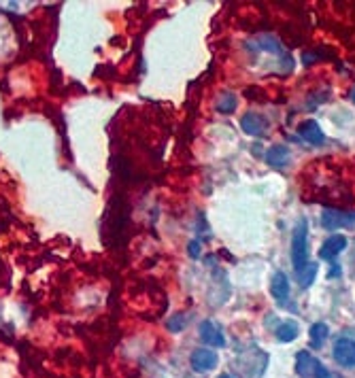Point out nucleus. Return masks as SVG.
Wrapping results in <instances>:
<instances>
[{
  "label": "nucleus",
  "mask_w": 355,
  "mask_h": 378,
  "mask_svg": "<svg viewBox=\"0 0 355 378\" xmlns=\"http://www.w3.org/2000/svg\"><path fill=\"white\" fill-rule=\"evenodd\" d=\"M292 264L300 272L308 266V226L306 221H298L292 234Z\"/></svg>",
  "instance_id": "nucleus-1"
},
{
  "label": "nucleus",
  "mask_w": 355,
  "mask_h": 378,
  "mask_svg": "<svg viewBox=\"0 0 355 378\" xmlns=\"http://www.w3.org/2000/svg\"><path fill=\"white\" fill-rule=\"evenodd\" d=\"M296 372L302 378H334V374L322 361H317L306 351H300L296 355Z\"/></svg>",
  "instance_id": "nucleus-2"
},
{
  "label": "nucleus",
  "mask_w": 355,
  "mask_h": 378,
  "mask_svg": "<svg viewBox=\"0 0 355 378\" xmlns=\"http://www.w3.org/2000/svg\"><path fill=\"white\" fill-rule=\"evenodd\" d=\"M322 223L326 230H340L355 226V211H338V208H326L322 213Z\"/></svg>",
  "instance_id": "nucleus-3"
},
{
  "label": "nucleus",
  "mask_w": 355,
  "mask_h": 378,
  "mask_svg": "<svg viewBox=\"0 0 355 378\" xmlns=\"http://www.w3.org/2000/svg\"><path fill=\"white\" fill-rule=\"evenodd\" d=\"M217 353L211 351V349H198V351H194L191 357H189V363L196 372H200V374H207L211 370L217 368Z\"/></svg>",
  "instance_id": "nucleus-4"
},
{
  "label": "nucleus",
  "mask_w": 355,
  "mask_h": 378,
  "mask_svg": "<svg viewBox=\"0 0 355 378\" xmlns=\"http://www.w3.org/2000/svg\"><path fill=\"white\" fill-rule=\"evenodd\" d=\"M336 363L345 365V368H353L355 365V340L351 338H338L334 342V351H332Z\"/></svg>",
  "instance_id": "nucleus-5"
},
{
  "label": "nucleus",
  "mask_w": 355,
  "mask_h": 378,
  "mask_svg": "<svg viewBox=\"0 0 355 378\" xmlns=\"http://www.w3.org/2000/svg\"><path fill=\"white\" fill-rule=\"evenodd\" d=\"M200 338L207 347H223L226 345V336L215 321H203L200 323Z\"/></svg>",
  "instance_id": "nucleus-6"
},
{
  "label": "nucleus",
  "mask_w": 355,
  "mask_h": 378,
  "mask_svg": "<svg viewBox=\"0 0 355 378\" xmlns=\"http://www.w3.org/2000/svg\"><path fill=\"white\" fill-rule=\"evenodd\" d=\"M345 249H347V238H345L342 234H334V236H330V238L324 242V246L320 249V258H322L324 262H332L336 255L342 253Z\"/></svg>",
  "instance_id": "nucleus-7"
},
{
  "label": "nucleus",
  "mask_w": 355,
  "mask_h": 378,
  "mask_svg": "<svg viewBox=\"0 0 355 378\" xmlns=\"http://www.w3.org/2000/svg\"><path fill=\"white\" fill-rule=\"evenodd\" d=\"M300 136H302L306 143H310V145H324V143H326L324 130L320 128V123L313 121V119H308V121H304V123L300 125Z\"/></svg>",
  "instance_id": "nucleus-8"
},
{
  "label": "nucleus",
  "mask_w": 355,
  "mask_h": 378,
  "mask_svg": "<svg viewBox=\"0 0 355 378\" xmlns=\"http://www.w3.org/2000/svg\"><path fill=\"white\" fill-rule=\"evenodd\" d=\"M270 293L277 302H285V298L290 296V281L283 272H274L270 278Z\"/></svg>",
  "instance_id": "nucleus-9"
},
{
  "label": "nucleus",
  "mask_w": 355,
  "mask_h": 378,
  "mask_svg": "<svg viewBox=\"0 0 355 378\" xmlns=\"http://www.w3.org/2000/svg\"><path fill=\"white\" fill-rule=\"evenodd\" d=\"M241 125H243V130L251 136H262L268 128V123L262 115L258 113H247L243 119H241Z\"/></svg>",
  "instance_id": "nucleus-10"
},
{
  "label": "nucleus",
  "mask_w": 355,
  "mask_h": 378,
  "mask_svg": "<svg viewBox=\"0 0 355 378\" xmlns=\"http://www.w3.org/2000/svg\"><path fill=\"white\" fill-rule=\"evenodd\" d=\"M266 159H268L270 166L281 168V166H285V164L290 162V149H287L285 145H274V147L268 149Z\"/></svg>",
  "instance_id": "nucleus-11"
},
{
  "label": "nucleus",
  "mask_w": 355,
  "mask_h": 378,
  "mask_svg": "<svg viewBox=\"0 0 355 378\" xmlns=\"http://www.w3.org/2000/svg\"><path fill=\"white\" fill-rule=\"evenodd\" d=\"M277 338L281 340V342H292V340H296L298 338V323H294V321H285V323H281L279 327H277Z\"/></svg>",
  "instance_id": "nucleus-12"
},
{
  "label": "nucleus",
  "mask_w": 355,
  "mask_h": 378,
  "mask_svg": "<svg viewBox=\"0 0 355 378\" xmlns=\"http://www.w3.org/2000/svg\"><path fill=\"white\" fill-rule=\"evenodd\" d=\"M310 342L317 347V345H322L326 338H328V333H330V329H328V325L326 323H315L313 327H310Z\"/></svg>",
  "instance_id": "nucleus-13"
},
{
  "label": "nucleus",
  "mask_w": 355,
  "mask_h": 378,
  "mask_svg": "<svg viewBox=\"0 0 355 378\" xmlns=\"http://www.w3.org/2000/svg\"><path fill=\"white\" fill-rule=\"evenodd\" d=\"M234 109H236V96L230 94V92L221 94V98H219V102H217V111H219V113H232Z\"/></svg>",
  "instance_id": "nucleus-14"
},
{
  "label": "nucleus",
  "mask_w": 355,
  "mask_h": 378,
  "mask_svg": "<svg viewBox=\"0 0 355 378\" xmlns=\"http://www.w3.org/2000/svg\"><path fill=\"white\" fill-rule=\"evenodd\" d=\"M315 274H317V264H308L304 270H300V285H302V287L313 285Z\"/></svg>",
  "instance_id": "nucleus-15"
},
{
  "label": "nucleus",
  "mask_w": 355,
  "mask_h": 378,
  "mask_svg": "<svg viewBox=\"0 0 355 378\" xmlns=\"http://www.w3.org/2000/svg\"><path fill=\"white\" fill-rule=\"evenodd\" d=\"M185 323H187V317H185L183 313H177V315H173V317L168 319V329L175 331V333H179V331L185 327Z\"/></svg>",
  "instance_id": "nucleus-16"
},
{
  "label": "nucleus",
  "mask_w": 355,
  "mask_h": 378,
  "mask_svg": "<svg viewBox=\"0 0 355 378\" xmlns=\"http://www.w3.org/2000/svg\"><path fill=\"white\" fill-rule=\"evenodd\" d=\"M187 249H189V255H191V258H198V255H200V244L196 242V240H191Z\"/></svg>",
  "instance_id": "nucleus-17"
},
{
  "label": "nucleus",
  "mask_w": 355,
  "mask_h": 378,
  "mask_svg": "<svg viewBox=\"0 0 355 378\" xmlns=\"http://www.w3.org/2000/svg\"><path fill=\"white\" fill-rule=\"evenodd\" d=\"M351 100L355 102V88H353V92H351Z\"/></svg>",
  "instance_id": "nucleus-18"
},
{
  "label": "nucleus",
  "mask_w": 355,
  "mask_h": 378,
  "mask_svg": "<svg viewBox=\"0 0 355 378\" xmlns=\"http://www.w3.org/2000/svg\"><path fill=\"white\" fill-rule=\"evenodd\" d=\"M219 378H232V376H230V374H221Z\"/></svg>",
  "instance_id": "nucleus-19"
}]
</instances>
